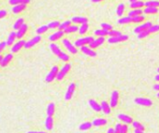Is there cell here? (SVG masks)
<instances>
[{
    "mask_svg": "<svg viewBox=\"0 0 159 133\" xmlns=\"http://www.w3.org/2000/svg\"><path fill=\"white\" fill-rule=\"evenodd\" d=\"M71 64L70 63H66V64H64L63 66L61 67V69L59 71V73H58V74H57V77H56V79L58 80V81H61V80H62L63 78L65 77V76L67 74L69 73V71L71 70Z\"/></svg>",
    "mask_w": 159,
    "mask_h": 133,
    "instance_id": "6da1fadb",
    "label": "cell"
},
{
    "mask_svg": "<svg viewBox=\"0 0 159 133\" xmlns=\"http://www.w3.org/2000/svg\"><path fill=\"white\" fill-rule=\"evenodd\" d=\"M94 40V38L92 36H86V37H83V38H79L74 42V46L76 48H81L83 46H86V45H89L90 42Z\"/></svg>",
    "mask_w": 159,
    "mask_h": 133,
    "instance_id": "7a4b0ae2",
    "label": "cell"
},
{
    "mask_svg": "<svg viewBox=\"0 0 159 133\" xmlns=\"http://www.w3.org/2000/svg\"><path fill=\"white\" fill-rule=\"evenodd\" d=\"M58 73H59V67L57 65L53 66V67L51 68V70H50V72L47 74V76H46V82L50 83V82H52L54 79H56Z\"/></svg>",
    "mask_w": 159,
    "mask_h": 133,
    "instance_id": "3957f363",
    "label": "cell"
},
{
    "mask_svg": "<svg viewBox=\"0 0 159 133\" xmlns=\"http://www.w3.org/2000/svg\"><path fill=\"white\" fill-rule=\"evenodd\" d=\"M61 42H62V45L64 46V48H65L70 53H73V54H76V53H77V48L75 47V46H74V44L71 43L70 40L64 38V39H62Z\"/></svg>",
    "mask_w": 159,
    "mask_h": 133,
    "instance_id": "277c9868",
    "label": "cell"
},
{
    "mask_svg": "<svg viewBox=\"0 0 159 133\" xmlns=\"http://www.w3.org/2000/svg\"><path fill=\"white\" fill-rule=\"evenodd\" d=\"M128 39V36L126 35H122L119 36H110L107 39V42L110 44H116V43H120V42H124V41H127Z\"/></svg>",
    "mask_w": 159,
    "mask_h": 133,
    "instance_id": "5b68a950",
    "label": "cell"
},
{
    "mask_svg": "<svg viewBox=\"0 0 159 133\" xmlns=\"http://www.w3.org/2000/svg\"><path fill=\"white\" fill-rule=\"evenodd\" d=\"M25 41L23 40V39H20L19 40L18 42H16L14 43L13 45H12V47L10 48V52L11 53H18L20 49H22L23 48H24V45H25Z\"/></svg>",
    "mask_w": 159,
    "mask_h": 133,
    "instance_id": "8992f818",
    "label": "cell"
},
{
    "mask_svg": "<svg viewBox=\"0 0 159 133\" xmlns=\"http://www.w3.org/2000/svg\"><path fill=\"white\" fill-rule=\"evenodd\" d=\"M41 39H42L41 35H35V37H33L32 39L29 40L28 42L25 43L24 48H30L33 47L35 45L38 44V43L40 42V41H41Z\"/></svg>",
    "mask_w": 159,
    "mask_h": 133,
    "instance_id": "52a82bcc",
    "label": "cell"
},
{
    "mask_svg": "<svg viewBox=\"0 0 159 133\" xmlns=\"http://www.w3.org/2000/svg\"><path fill=\"white\" fill-rule=\"evenodd\" d=\"M134 102L141 106H152L153 105V102L147 98H137L134 100Z\"/></svg>",
    "mask_w": 159,
    "mask_h": 133,
    "instance_id": "ba28073f",
    "label": "cell"
},
{
    "mask_svg": "<svg viewBox=\"0 0 159 133\" xmlns=\"http://www.w3.org/2000/svg\"><path fill=\"white\" fill-rule=\"evenodd\" d=\"M104 42H105V38H104V37H102V36H99L97 39H94L92 42H90L89 44V47L94 49L96 48L100 47V45H102Z\"/></svg>",
    "mask_w": 159,
    "mask_h": 133,
    "instance_id": "9c48e42d",
    "label": "cell"
},
{
    "mask_svg": "<svg viewBox=\"0 0 159 133\" xmlns=\"http://www.w3.org/2000/svg\"><path fill=\"white\" fill-rule=\"evenodd\" d=\"M152 25H153L152 23L147 22V23H145L143 24H141V25H140V26L136 27L135 29H134V33H136V34H140V33L143 32V31H147V30H149V28Z\"/></svg>",
    "mask_w": 159,
    "mask_h": 133,
    "instance_id": "30bf717a",
    "label": "cell"
},
{
    "mask_svg": "<svg viewBox=\"0 0 159 133\" xmlns=\"http://www.w3.org/2000/svg\"><path fill=\"white\" fill-rule=\"evenodd\" d=\"M118 100H119V93L117 90H114L112 93L111 100H110V105L111 107H116L117 103H118Z\"/></svg>",
    "mask_w": 159,
    "mask_h": 133,
    "instance_id": "8fae6325",
    "label": "cell"
},
{
    "mask_svg": "<svg viewBox=\"0 0 159 133\" xmlns=\"http://www.w3.org/2000/svg\"><path fill=\"white\" fill-rule=\"evenodd\" d=\"M74 90H75V84L74 83H72V84H70L68 89L66 90V93H65V100L66 101H69V100L72 99L73 95L74 93Z\"/></svg>",
    "mask_w": 159,
    "mask_h": 133,
    "instance_id": "7c38bea8",
    "label": "cell"
},
{
    "mask_svg": "<svg viewBox=\"0 0 159 133\" xmlns=\"http://www.w3.org/2000/svg\"><path fill=\"white\" fill-rule=\"evenodd\" d=\"M64 34H65V33H64L63 31L59 30V31H57L56 33H54V34L50 35L48 36V39H49V41H51V42H55V41H57V40H59V39H61V37H63Z\"/></svg>",
    "mask_w": 159,
    "mask_h": 133,
    "instance_id": "4fadbf2b",
    "label": "cell"
},
{
    "mask_svg": "<svg viewBox=\"0 0 159 133\" xmlns=\"http://www.w3.org/2000/svg\"><path fill=\"white\" fill-rule=\"evenodd\" d=\"M12 59H13V55H12V53L6 54V55L2 58L1 62H0V66H1V67H6V66L12 61Z\"/></svg>",
    "mask_w": 159,
    "mask_h": 133,
    "instance_id": "5bb4252c",
    "label": "cell"
},
{
    "mask_svg": "<svg viewBox=\"0 0 159 133\" xmlns=\"http://www.w3.org/2000/svg\"><path fill=\"white\" fill-rule=\"evenodd\" d=\"M80 49L84 54H86V55L89 56V57H96L97 56V53L93 50V48L87 47V46H83V47L80 48Z\"/></svg>",
    "mask_w": 159,
    "mask_h": 133,
    "instance_id": "9a60e30c",
    "label": "cell"
},
{
    "mask_svg": "<svg viewBox=\"0 0 159 133\" xmlns=\"http://www.w3.org/2000/svg\"><path fill=\"white\" fill-rule=\"evenodd\" d=\"M27 30H28V25H27V24L23 23V25H22V27H20L19 30H17V32H16L17 38L22 39V37H23L24 35L27 33Z\"/></svg>",
    "mask_w": 159,
    "mask_h": 133,
    "instance_id": "2e32d148",
    "label": "cell"
},
{
    "mask_svg": "<svg viewBox=\"0 0 159 133\" xmlns=\"http://www.w3.org/2000/svg\"><path fill=\"white\" fill-rule=\"evenodd\" d=\"M107 124V119L105 118H96L92 121V126L94 127H102V126H105Z\"/></svg>",
    "mask_w": 159,
    "mask_h": 133,
    "instance_id": "e0dca14e",
    "label": "cell"
},
{
    "mask_svg": "<svg viewBox=\"0 0 159 133\" xmlns=\"http://www.w3.org/2000/svg\"><path fill=\"white\" fill-rule=\"evenodd\" d=\"M100 106H102V111L105 115H110L111 114V105H110V103H108L106 101H102V103H100Z\"/></svg>",
    "mask_w": 159,
    "mask_h": 133,
    "instance_id": "ac0fdd59",
    "label": "cell"
},
{
    "mask_svg": "<svg viewBox=\"0 0 159 133\" xmlns=\"http://www.w3.org/2000/svg\"><path fill=\"white\" fill-rule=\"evenodd\" d=\"M118 119L119 120H121L122 122H124L125 124H132V122H133V118L132 117H130V116H128V115H124V114H119L118 115Z\"/></svg>",
    "mask_w": 159,
    "mask_h": 133,
    "instance_id": "d6986e66",
    "label": "cell"
},
{
    "mask_svg": "<svg viewBox=\"0 0 159 133\" xmlns=\"http://www.w3.org/2000/svg\"><path fill=\"white\" fill-rule=\"evenodd\" d=\"M49 48H50V50L53 52V54H55L56 56H59L62 52V50L60 48V47L54 42H51V44L49 45Z\"/></svg>",
    "mask_w": 159,
    "mask_h": 133,
    "instance_id": "ffe728a7",
    "label": "cell"
},
{
    "mask_svg": "<svg viewBox=\"0 0 159 133\" xmlns=\"http://www.w3.org/2000/svg\"><path fill=\"white\" fill-rule=\"evenodd\" d=\"M89 104L92 108V110H94L95 112H100L102 111V106H100V103H98L95 100H89Z\"/></svg>",
    "mask_w": 159,
    "mask_h": 133,
    "instance_id": "44dd1931",
    "label": "cell"
},
{
    "mask_svg": "<svg viewBox=\"0 0 159 133\" xmlns=\"http://www.w3.org/2000/svg\"><path fill=\"white\" fill-rule=\"evenodd\" d=\"M26 5H27V4H19V5L13 6V8H12V12H13L14 14L20 13V12L23 11L25 10Z\"/></svg>",
    "mask_w": 159,
    "mask_h": 133,
    "instance_id": "7402d4cb",
    "label": "cell"
},
{
    "mask_svg": "<svg viewBox=\"0 0 159 133\" xmlns=\"http://www.w3.org/2000/svg\"><path fill=\"white\" fill-rule=\"evenodd\" d=\"M53 124H54L53 117L52 116L48 115V117L46 118V120H45V126H46V128H47V130H52Z\"/></svg>",
    "mask_w": 159,
    "mask_h": 133,
    "instance_id": "603a6c76",
    "label": "cell"
},
{
    "mask_svg": "<svg viewBox=\"0 0 159 133\" xmlns=\"http://www.w3.org/2000/svg\"><path fill=\"white\" fill-rule=\"evenodd\" d=\"M17 38V35L16 32H11L10 35H8V39H7V46H12L15 43V40Z\"/></svg>",
    "mask_w": 159,
    "mask_h": 133,
    "instance_id": "cb8c5ba5",
    "label": "cell"
},
{
    "mask_svg": "<svg viewBox=\"0 0 159 133\" xmlns=\"http://www.w3.org/2000/svg\"><path fill=\"white\" fill-rule=\"evenodd\" d=\"M72 23H74L75 24L87 23V18H86V17H74L72 19Z\"/></svg>",
    "mask_w": 159,
    "mask_h": 133,
    "instance_id": "d4e9b609",
    "label": "cell"
},
{
    "mask_svg": "<svg viewBox=\"0 0 159 133\" xmlns=\"http://www.w3.org/2000/svg\"><path fill=\"white\" fill-rule=\"evenodd\" d=\"M143 11H142L141 9H135V10H132L131 11L128 12V17L133 18V17H136V16H139V15H142Z\"/></svg>",
    "mask_w": 159,
    "mask_h": 133,
    "instance_id": "484cf974",
    "label": "cell"
},
{
    "mask_svg": "<svg viewBox=\"0 0 159 133\" xmlns=\"http://www.w3.org/2000/svg\"><path fill=\"white\" fill-rule=\"evenodd\" d=\"M78 29H79V27L77 25H72V24H71V25L67 27L65 30H63V32L65 33V34H72V33L77 32Z\"/></svg>",
    "mask_w": 159,
    "mask_h": 133,
    "instance_id": "4316f807",
    "label": "cell"
},
{
    "mask_svg": "<svg viewBox=\"0 0 159 133\" xmlns=\"http://www.w3.org/2000/svg\"><path fill=\"white\" fill-rule=\"evenodd\" d=\"M55 113V104L53 102H50L47 107V115L49 116H52Z\"/></svg>",
    "mask_w": 159,
    "mask_h": 133,
    "instance_id": "83f0119b",
    "label": "cell"
},
{
    "mask_svg": "<svg viewBox=\"0 0 159 133\" xmlns=\"http://www.w3.org/2000/svg\"><path fill=\"white\" fill-rule=\"evenodd\" d=\"M142 7H144V2L140 1V0L130 3V8H131V9H133V10H135V9H141V8H142Z\"/></svg>",
    "mask_w": 159,
    "mask_h": 133,
    "instance_id": "f1b7e54d",
    "label": "cell"
},
{
    "mask_svg": "<svg viewBox=\"0 0 159 133\" xmlns=\"http://www.w3.org/2000/svg\"><path fill=\"white\" fill-rule=\"evenodd\" d=\"M145 7H154V8H158L159 7V1L158 0H149V1L144 3Z\"/></svg>",
    "mask_w": 159,
    "mask_h": 133,
    "instance_id": "f546056e",
    "label": "cell"
},
{
    "mask_svg": "<svg viewBox=\"0 0 159 133\" xmlns=\"http://www.w3.org/2000/svg\"><path fill=\"white\" fill-rule=\"evenodd\" d=\"M24 23V20H23V18H20V19H18L16 20V22L14 23V24H13V29L14 30H19V29L22 27V25Z\"/></svg>",
    "mask_w": 159,
    "mask_h": 133,
    "instance_id": "4dcf8cb0",
    "label": "cell"
},
{
    "mask_svg": "<svg viewBox=\"0 0 159 133\" xmlns=\"http://www.w3.org/2000/svg\"><path fill=\"white\" fill-rule=\"evenodd\" d=\"M157 12H158V9L154 7H146V9L144 10V13L146 14H156Z\"/></svg>",
    "mask_w": 159,
    "mask_h": 133,
    "instance_id": "1f68e13d",
    "label": "cell"
},
{
    "mask_svg": "<svg viewBox=\"0 0 159 133\" xmlns=\"http://www.w3.org/2000/svg\"><path fill=\"white\" fill-rule=\"evenodd\" d=\"M30 0H8V3L12 6L19 5V4H28Z\"/></svg>",
    "mask_w": 159,
    "mask_h": 133,
    "instance_id": "d6a6232c",
    "label": "cell"
},
{
    "mask_svg": "<svg viewBox=\"0 0 159 133\" xmlns=\"http://www.w3.org/2000/svg\"><path fill=\"white\" fill-rule=\"evenodd\" d=\"M87 30H89V24L83 23V24H81V26L79 27L78 32H79V34L80 35H85L86 33L87 32Z\"/></svg>",
    "mask_w": 159,
    "mask_h": 133,
    "instance_id": "836d02e7",
    "label": "cell"
},
{
    "mask_svg": "<svg viewBox=\"0 0 159 133\" xmlns=\"http://www.w3.org/2000/svg\"><path fill=\"white\" fill-rule=\"evenodd\" d=\"M92 127V123L91 122H85V123H83L81 124L80 126H79V130H89V128Z\"/></svg>",
    "mask_w": 159,
    "mask_h": 133,
    "instance_id": "e575fe53",
    "label": "cell"
},
{
    "mask_svg": "<svg viewBox=\"0 0 159 133\" xmlns=\"http://www.w3.org/2000/svg\"><path fill=\"white\" fill-rule=\"evenodd\" d=\"M124 10H125V5H124L123 3L119 4V5L117 6V9H116V14H117V16L121 17V16H122L123 13H124Z\"/></svg>",
    "mask_w": 159,
    "mask_h": 133,
    "instance_id": "d590c367",
    "label": "cell"
},
{
    "mask_svg": "<svg viewBox=\"0 0 159 133\" xmlns=\"http://www.w3.org/2000/svg\"><path fill=\"white\" fill-rule=\"evenodd\" d=\"M94 34H95V35L104 37V36L108 35V31L104 30V29H100H100H98V30H95Z\"/></svg>",
    "mask_w": 159,
    "mask_h": 133,
    "instance_id": "8d00e7d4",
    "label": "cell"
},
{
    "mask_svg": "<svg viewBox=\"0 0 159 133\" xmlns=\"http://www.w3.org/2000/svg\"><path fill=\"white\" fill-rule=\"evenodd\" d=\"M129 23H132V18L128 17V16H127V17H122L121 19L118 20L119 24H127Z\"/></svg>",
    "mask_w": 159,
    "mask_h": 133,
    "instance_id": "74e56055",
    "label": "cell"
},
{
    "mask_svg": "<svg viewBox=\"0 0 159 133\" xmlns=\"http://www.w3.org/2000/svg\"><path fill=\"white\" fill-rule=\"evenodd\" d=\"M71 23H72V20H65V22L61 23L60 24V26H59V30H61V31L65 30L67 27L71 25Z\"/></svg>",
    "mask_w": 159,
    "mask_h": 133,
    "instance_id": "f35d334b",
    "label": "cell"
},
{
    "mask_svg": "<svg viewBox=\"0 0 159 133\" xmlns=\"http://www.w3.org/2000/svg\"><path fill=\"white\" fill-rule=\"evenodd\" d=\"M48 30V25H42L39 28L36 29V34L37 35H42V34H44V33L47 32Z\"/></svg>",
    "mask_w": 159,
    "mask_h": 133,
    "instance_id": "ab89813d",
    "label": "cell"
},
{
    "mask_svg": "<svg viewBox=\"0 0 159 133\" xmlns=\"http://www.w3.org/2000/svg\"><path fill=\"white\" fill-rule=\"evenodd\" d=\"M132 126L134 128V130H144V127L140 122L137 121H133L132 122Z\"/></svg>",
    "mask_w": 159,
    "mask_h": 133,
    "instance_id": "60d3db41",
    "label": "cell"
},
{
    "mask_svg": "<svg viewBox=\"0 0 159 133\" xmlns=\"http://www.w3.org/2000/svg\"><path fill=\"white\" fill-rule=\"evenodd\" d=\"M145 19V16L144 15H139V16H136V17H133L132 18V23H142Z\"/></svg>",
    "mask_w": 159,
    "mask_h": 133,
    "instance_id": "b9f144b4",
    "label": "cell"
},
{
    "mask_svg": "<svg viewBox=\"0 0 159 133\" xmlns=\"http://www.w3.org/2000/svg\"><path fill=\"white\" fill-rule=\"evenodd\" d=\"M58 58L60 60H61V61H68L69 60H70V58H69V55L68 54H66L65 52H63L62 51L60 55L58 56Z\"/></svg>",
    "mask_w": 159,
    "mask_h": 133,
    "instance_id": "7bdbcfd3",
    "label": "cell"
},
{
    "mask_svg": "<svg viewBox=\"0 0 159 133\" xmlns=\"http://www.w3.org/2000/svg\"><path fill=\"white\" fill-rule=\"evenodd\" d=\"M60 24H61V23H59L58 20H54V22L49 23L48 24V29H56V28H59Z\"/></svg>",
    "mask_w": 159,
    "mask_h": 133,
    "instance_id": "ee69618b",
    "label": "cell"
},
{
    "mask_svg": "<svg viewBox=\"0 0 159 133\" xmlns=\"http://www.w3.org/2000/svg\"><path fill=\"white\" fill-rule=\"evenodd\" d=\"M108 35H110V36H119V35H122V34L119 32V31H117V30H111V31H108Z\"/></svg>",
    "mask_w": 159,
    "mask_h": 133,
    "instance_id": "f6af8a7d",
    "label": "cell"
},
{
    "mask_svg": "<svg viewBox=\"0 0 159 133\" xmlns=\"http://www.w3.org/2000/svg\"><path fill=\"white\" fill-rule=\"evenodd\" d=\"M149 33L150 34H154V33H156L159 31V24H156V25H152L149 28Z\"/></svg>",
    "mask_w": 159,
    "mask_h": 133,
    "instance_id": "bcb514c9",
    "label": "cell"
},
{
    "mask_svg": "<svg viewBox=\"0 0 159 133\" xmlns=\"http://www.w3.org/2000/svg\"><path fill=\"white\" fill-rule=\"evenodd\" d=\"M149 35H150V33H149L148 30L147 31H143V32L140 33V34H138V38H139V39L145 38V37H147Z\"/></svg>",
    "mask_w": 159,
    "mask_h": 133,
    "instance_id": "7dc6e473",
    "label": "cell"
},
{
    "mask_svg": "<svg viewBox=\"0 0 159 133\" xmlns=\"http://www.w3.org/2000/svg\"><path fill=\"white\" fill-rule=\"evenodd\" d=\"M102 29H104V30H106V31H111V30H113V26L111 25V24H108L106 23H102Z\"/></svg>",
    "mask_w": 159,
    "mask_h": 133,
    "instance_id": "c3c4849f",
    "label": "cell"
},
{
    "mask_svg": "<svg viewBox=\"0 0 159 133\" xmlns=\"http://www.w3.org/2000/svg\"><path fill=\"white\" fill-rule=\"evenodd\" d=\"M128 124L122 125V128H121V133H128Z\"/></svg>",
    "mask_w": 159,
    "mask_h": 133,
    "instance_id": "681fc988",
    "label": "cell"
},
{
    "mask_svg": "<svg viewBox=\"0 0 159 133\" xmlns=\"http://www.w3.org/2000/svg\"><path fill=\"white\" fill-rule=\"evenodd\" d=\"M121 128H122V125L121 124H116L115 127V133H121Z\"/></svg>",
    "mask_w": 159,
    "mask_h": 133,
    "instance_id": "f907efd6",
    "label": "cell"
},
{
    "mask_svg": "<svg viewBox=\"0 0 159 133\" xmlns=\"http://www.w3.org/2000/svg\"><path fill=\"white\" fill-rule=\"evenodd\" d=\"M7 15H8L7 10H0V20L3 19V18H5Z\"/></svg>",
    "mask_w": 159,
    "mask_h": 133,
    "instance_id": "816d5d0a",
    "label": "cell"
},
{
    "mask_svg": "<svg viewBox=\"0 0 159 133\" xmlns=\"http://www.w3.org/2000/svg\"><path fill=\"white\" fill-rule=\"evenodd\" d=\"M6 47H7V42H1L0 43V53H1L4 49L6 48Z\"/></svg>",
    "mask_w": 159,
    "mask_h": 133,
    "instance_id": "f5cc1de1",
    "label": "cell"
},
{
    "mask_svg": "<svg viewBox=\"0 0 159 133\" xmlns=\"http://www.w3.org/2000/svg\"><path fill=\"white\" fill-rule=\"evenodd\" d=\"M153 89L154 90H156V91H159V84H156V85L153 87Z\"/></svg>",
    "mask_w": 159,
    "mask_h": 133,
    "instance_id": "db71d44e",
    "label": "cell"
},
{
    "mask_svg": "<svg viewBox=\"0 0 159 133\" xmlns=\"http://www.w3.org/2000/svg\"><path fill=\"white\" fill-rule=\"evenodd\" d=\"M106 133H115V130H114V128H109V130H107V132Z\"/></svg>",
    "mask_w": 159,
    "mask_h": 133,
    "instance_id": "11a10c76",
    "label": "cell"
},
{
    "mask_svg": "<svg viewBox=\"0 0 159 133\" xmlns=\"http://www.w3.org/2000/svg\"><path fill=\"white\" fill-rule=\"evenodd\" d=\"M27 133H47L45 131H28Z\"/></svg>",
    "mask_w": 159,
    "mask_h": 133,
    "instance_id": "9f6ffc18",
    "label": "cell"
},
{
    "mask_svg": "<svg viewBox=\"0 0 159 133\" xmlns=\"http://www.w3.org/2000/svg\"><path fill=\"white\" fill-rule=\"evenodd\" d=\"M134 133H144L143 130H134Z\"/></svg>",
    "mask_w": 159,
    "mask_h": 133,
    "instance_id": "6f0895ef",
    "label": "cell"
},
{
    "mask_svg": "<svg viewBox=\"0 0 159 133\" xmlns=\"http://www.w3.org/2000/svg\"><path fill=\"white\" fill-rule=\"evenodd\" d=\"M154 79H156V81L159 82V74H157V76H156V77H154Z\"/></svg>",
    "mask_w": 159,
    "mask_h": 133,
    "instance_id": "680465c9",
    "label": "cell"
},
{
    "mask_svg": "<svg viewBox=\"0 0 159 133\" xmlns=\"http://www.w3.org/2000/svg\"><path fill=\"white\" fill-rule=\"evenodd\" d=\"M92 2H94V3H97V2H100V1H102V0H91Z\"/></svg>",
    "mask_w": 159,
    "mask_h": 133,
    "instance_id": "91938a15",
    "label": "cell"
},
{
    "mask_svg": "<svg viewBox=\"0 0 159 133\" xmlns=\"http://www.w3.org/2000/svg\"><path fill=\"white\" fill-rule=\"evenodd\" d=\"M135 1H138V0H129V2L132 3V2H135Z\"/></svg>",
    "mask_w": 159,
    "mask_h": 133,
    "instance_id": "94428289",
    "label": "cell"
},
{
    "mask_svg": "<svg viewBox=\"0 0 159 133\" xmlns=\"http://www.w3.org/2000/svg\"><path fill=\"white\" fill-rule=\"evenodd\" d=\"M156 97L159 98V91H158V93H157V95H156Z\"/></svg>",
    "mask_w": 159,
    "mask_h": 133,
    "instance_id": "6125c7cd",
    "label": "cell"
},
{
    "mask_svg": "<svg viewBox=\"0 0 159 133\" xmlns=\"http://www.w3.org/2000/svg\"><path fill=\"white\" fill-rule=\"evenodd\" d=\"M2 58H3V57H2L1 55H0V60H2Z\"/></svg>",
    "mask_w": 159,
    "mask_h": 133,
    "instance_id": "be15d7a7",
    "label": "cell"
},
{
    "mask_svg": "<svg viewBox=\"0 0 159 133\" xmlns=\"http://www.w3.org/2000/svg\"><path fill=\"white\" fill-rule=\"evenodd\" d=\"M157 72H158V74H159V68L157 69Z\"/></svg>",
    "mask_w": 159,
    "mask_h": 133,
    "instance_id": "e7e4bbea",
    "label": "cell"
},
{
    "mask_svg": "<svg viewBox=\"0 0 159 133\" xmlns=\"http://www.w3.org/2000/svg\"><path fill=\"white\" fill-rule=\"evenodd\" d=\"M0 62H1V60H0Z\"/></svg>",
    "mask_w": 159,
    "mask_h": 133,
    "instance_id": "03108f58",
    "label": "cell"
}]
</instances>
